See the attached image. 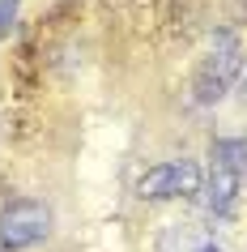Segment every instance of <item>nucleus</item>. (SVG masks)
<instances>
[{"instance_id": "nucleus-1", "label": "nucleus", "mask_w": 247, "mask_h": 252, "mask_svg": "<svg viewBox=\"0 0 247 252\" xmlns=\"http://www.w3.org/2000/svg\"><path fill=\"white\" fill-rule=\"evenodd\" d=\"M239 73H243V47H239V39L230 30H221V34H213L209 56L196 68V81H192L196 103H218L221 94L239 81Z\"/></svg>"}, {"instance_id": "nucleus-2", "label": "nucleus", "mask_w": 247, "mask_h": 252, "mask_svg": "<svg viewBox=\"0 0 247 252\" xmlns=\"http://www.w3.org/2000/svg\"><path fill=\"white\" fill-rule=\"evenodd\" d=\"M47 231H52V210L43 205V201H9L4 210H0V244L4 248H34V244H43L47 239Z\"/></svg>"}, {"instance_id": "nucleus-3", "label": "nucleus", "mask_w": 247, "mask_h": 252, "mask_svg": "<svg viewBox=\"0 0 247 252\" xmlns=\"http://www.w3.org/2000/svg\"><path fill=\"white\" fill-rule=\"evenodd\" d=\"M200 192V167L188 158L179 162H158L137 180L141 201H175V197H196Z\"/></svg>"}, {"instance_id": "nucleus-4", "label": "nucleus", "mask_w": 247, "mask_h": 252, "mask_svg": "<svg viewBox=\"0 0 247 252\" xmlns=\"http://www.w3.org/2000/svg\"><path fill=\"white\" fill-rule=\"evenodd\" d=\"M158 252H218V248L200 222H170L158 235Z\"/></svg>"}, {"instance_id": "nucleus-5", "label": "nucleus", "mask_w": 247, "mask_h": 252, "mask_svg": "<svg viewBox=\"0 0 247 252\" xmlns=\"http://www.w3.org/2000/svg\"><path fill=\"white\" fill-rule=\"evenodd\" d=\"M239 184H243V175H239V171H226V167H213V162H209V180L200 184L205 205L213 214H226L234 205V197H239Z\"/></svg>"}, {"instance_id": "nucleus-6", "label": "nucleus", "mask_w": 247, "mask_h": 252, "mask_svg": "<svg viewBox=\"0 0 247 252\" xmlns=\"http://www.w3.org/2000/svg\"><path fill=\"white\" fill-rule=\"evenodd\" d=\"M209 158H213V167L247 175V137H221V141H213V154Z\"/></svg>"}, {"instance_id": "nucleus-7", "label": "nucleus", "mask_w": 247, "mask_h": 252, "mask_svg": "<svg viewBox=\"0 0 247 252\" xmlns=\"http://www.w3.org/2000/svg\"><path fill=\"white\" fill-rule=\"evenodd\" d=\"M17 22V0H0V34H9Z\"/></svg>"}]
</instances>
